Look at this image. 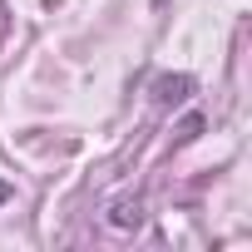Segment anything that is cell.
<instances>
[{"label": "cell", "mask_w": 252, "mask_h": 252, "mask_svg": "<svg viewBox=\"0 0 252 252\" xmlns=\"http://www.w3.org/2000/svg\"><path fill=\"white\" fill-rule=\"evenodd\" d=\"M0 203H10V183H0Z\"/></svg>", "instance_id": "3957f363"}, {"label": "cell", "mask_w": 252, "mask_h": 252, "mask_svg": "<svg viewBox=\"0 0 252 252\" xmlns=\"http://www.w3.org/2000/svg\"><path fill=\"white\" fill-rule=\"evenodd\" d=\"M139 218H144V213H139V203H134V208H114V227H129V222L139 227Z\"/></svg>", "instance_id": "7a4b0ae2"}, {"label": "cell", "mask_w": 252, "mask_h": 252, "mask_svg": "<svg viewBox=\"0 0 252 252\" xmlns=\"http://www.w3.org/2000/svg\"><path fill=\"white\" fill-rule=\"evenodd\" d=\"M154 89H158V99H163V104H178V99H188L193 79H188V74H178V79H158Z\"/></svg>", "instance_id": "6da1fadb"}]
</instances>
